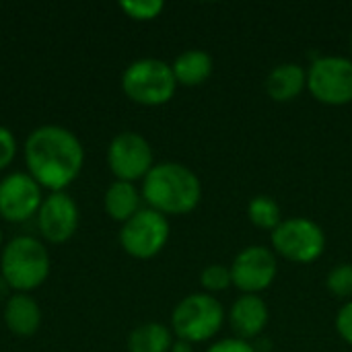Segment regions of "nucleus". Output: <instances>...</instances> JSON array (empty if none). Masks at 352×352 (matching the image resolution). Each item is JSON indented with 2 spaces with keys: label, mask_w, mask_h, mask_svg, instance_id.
I'll return each mask as SVG.
<instances>
[{
  "label": "nucleus",
  "mask_w": 352,
  "mask_h": 352,
  "mask_svg": "<svg viewBox=\"0 0 352 352\" xmlns=\"http://www.w3.org/2000/svg\"><path fill=\"white\" fill-rule=\"evenodd\" d=\"M29 175L50 192H64L82 171L85 148L74 132L47 124L35 128L23 146Z\"/></svg>",
  "instance_id": "1"
},
{
  "label": "nucleus",
  "mask_w": 352,
  "mask_h": 352,
  "mask_svg": "<svg viewBox=\"0 0 352 352\" xmlns=\"http://www.w3.org/2000/svg\"><path fill=\"white\" fill-rule=\"evenodd\" d=\"M142 198L161 214H188L202 198L198 175L182 163H159L142 179Z\"/></svg>",
  "instance_id": "2"
},
{
  "label": "nucleus",
  "mask_w": 352,
  "mask_h": 352,
  "mask_svg": "<svg viewBox=\"0 0 352 352\" xmlns=\"http://www.w3.org/2000/svg\"><path fill=\"white\" fill-rule=\"evenodd\" d=\"M50 268L47 248L31 235H19L2 248L0 276L14 293H29L41 287L50 276Z\"/></svg>",
  "instance_id": "3"
},
{
  "label": "nucleus",
  "mask_w": 352,
  "mask_h": 352,
  "mask_svg": "<svg viewBox=\"0 0 352 352\" xmlns=\"http://www.w3.org/2000/svg\"><path fill=\"white\" fill-rule=\"evenodd\" d=\"M177 80L167 62L157 58L134 60L122 74V89L126 97L138 105L157 107L175 95Z\"/></svg>",
  "instance_id": "4"
},
{
  "label": "nucleus",
  "mask_w": 352,
  "mask_h": 352,
  "mask_svg": "<svg viewBox=\"0 0 352 352\" xmlns=\"http://www.w3.org/2000/svg\"><path fill=\"white\" fill-rule=\"evenodd\" d=\"M225 320V309L219 299L208 293L184 297L171 314V328L179 340L190 344L212 338Z\"/></svg>",
  "instance_id": "5"
},
{
  "label": "nucleus",
  "mask_w": 352,
  "mask_h": 352,
  "mask_svg": "<svg viewBox=\"0 0 352 352\" xmlns=\"http://www.w3.org/2000/svg\"><path fill=\"white\" fill-rule=\"evenodd\" d=\"M272 248L291 262L309 264L324 254L326 235L316 221L295 217L283 221L272 231Z\"/></svg>",
  "instance_id": "6"
},
{
  "label": "nucleus",
  "mask_w": 352,
  "mask_h": 352,
  "mask_svg": "<svg viewBox=\"0 0 352 352\" xmlns=\"http://www.w3.org/2000/svg\"><path fill=\"white\" fill-rule=\"evenodd\" d=\"M169 239V221L153 208H140L130 221L122 225L120 245L136 260L155 258Z\"/></svg>",
  "instance_id": "7"
},
{
  "label": "nucleus",
  "mask_w": 352,
  "mask_h": 352,
  "mask_svg": "<svg viewBox=\"0 0 352 352\" xmlns=\"http://www.w3.org/2000/svg\"><path fill=\"white\" fill-rule=\"evenodd\" d=\"M307 89L326 105H346L352 101V60L344 56L318 58L307 72Z\"/></svg>",
  "instance_id": "8"
},
{
  "label": "nucleus",
  "mask_w": 352,
  "mask_h": 352,
  "mask_svg": "<svg viewBox=\"0 0 352 352\" xmlns=\"http://www.w3.org/2000/svg\"><path fill=\"white\" fill-rule=\"evenodd\" d=\"M107 165L118 182H136L144 179L146 173L155 167L153 148L144 136L138 132L118 134L107 148Z\"/></svg>",
  "instance_id": "9"
},
{
  "label": "nucleus",
  "mask_w": 352,
  "mask_h": 352,
  "mask_svg": "<svg viewBox=\"0 0 352 352\" xmlns=\"http://www.w3.org/2000/svg\"><path fill=\"white\" fill-rule=\"evenodd\" d=\"M43 202L41 186L23 171H14L0 182V217L8 223H25L37 217Z\"/></svg>",
  "instance_id": "10"
},
{
  "label": "nucleus",
  "mask_w": 352,
  "mask_h": 352,
  "mask_svg": "<svg viewBox=\"0 0 352 352\" xmlns=\"http://www.w3.org/2000/svg\"><path fill=\"white\" fill-rule=\"evenodd\" d=\"M276 278V258L264 245L241 250L231 264V280L245 295H256L268 289Z\"/></svg>",
  "instance_id": "11"
},
{
  "label": "nucleus",
  "mask_w": 352,
  "mask_h": 352,
  "mask_svg": "<svg viewBox=\"0 0 352 352\" xmlns=\"http://www.w3.org/2000/svg\"><path fill=\"white\" fill-rule=\"evenodd\" d=\"M78 206L66 192H52L37 212V229L50 243L68 241L78 229Z\"/></svg>",
  "instance_id": "12"
},
{
  "label": "nucleus",
  "mask_w": 352,
  "mask_h": 352,
  "mask_svg": "<svg viewBox=\"0 0 352 352\" xmlns=\"http://www.w3.org/2000/svg\"><path fill=\"white\" fill-rule=\"evenodd\" d=\"M229 320H231V328L237 332V336L241 340H248V338H258L266 330L270 311L262 297L243 295L233 303Z\"/></svg>",
  "instance_id": "13"
},
{
  "label": "nucleus",
  "mask_w": 352,
  "mask_h": 352,
  "mask_svg": "<svg viewBox=\"0 0 352 352\" xmlns=\"http://www.w3.org/2000/svg\"><path fill=\"white\" fill-rule=\"evenodd\" d=\"M4 324L14 336H33L41 326V309L37 301L27 293L10 295V299L4 305Z\"/></svg>",
  "instance_id": "14"
},
{
  "label": "nucleus",
  "mask_w": 352,
  "mask_h": 352,
  "mask_svg": "<svg viewBox=\"0 0 352 352\" xmlns=\"http://www.w3.org/2000/svg\"><path fill=\"white\" fill-rule=\"evenodd\" d=\"M307 87V72L295 62L278 64L266 78V91L274 101H293Z\"/></svg>",
  "instance_id": "15"
},
{
  "label": "nucleus",
  "mask_w": 352,
  "mask_h": 352,
  "mask_svg": "<svg viewBox=\"0 0 352 352\" xmlns=\"http://www.w3.org/2000/svg\"><path fill=\"white\" fill-rule=\"evenodd\" d=\"M177 85L196 87L202 85L212 72V58L204 50H186L171 64Z\"/></svg>",
  "instance_id": "16"
},
{
  "label": "nucleus",
  "mask_w": 352,
  "mask_h": 352,
  "mask_svg": "<svg viewBox=\"0 0 352 352\" xmlns=\"http://www.w3.org/2000/svg\"><path fill=\"white\" fill-rule=\"evenodd\" d=\"M103 206L109 219L126 223L140 210V194L130 182H113L105 192Z\"/></svg>",
  "instance_id": "17"
},
{
  "label": "nucleus",
  "mask_w": 352,
  "mask_h": 352,
  "mask_svg": "<svg viewBox=\"0 0 352 352\" xmlns=\"http://www.w3.org/2000/svg\"><path fill=\"white\" fill-rule=\"evenodd\" d=\"M173 346L171 332L167 326L148 322L134 328L128 336V351L130 352H169Z\"/></svg>",
  "instance_id": "18"
},
{
  "label": "nucleus",
  "mask_w": 352,
  "mask_h": 352,
  "mask_svg": "<svg viewBox=\"0 0 352 352\" xmlns=\"http://www.w3.org/2000/svg\"><path fill=\"white\" fill-rule=\"evenodd\" d=\"M248 217H250V221L256 227L268 229V231H274L283 223L280 206L270 196H256V198H252L250 204H248Z\"/></svg>",
  "instance_id": "19"
},
{
  "label": "nucleus",
  "mask_w": 352,
  "mask_h": 352,
  "mask_svg": "<svg viewBox=\"0 0 352 352\" xmlns=\"http://www.w3.org/2000/svg\"><path fill=\"white\" fill-rule=\"evenodd\" d=\"M120 8L134 21H153L163 12L165 4L161 0H124Z\"/></svg>",
  "instance_id": "20"
},
{
  "label": "nucleus",
  "mask_w": 352,
  "mask_h": 352,
  "mask_svg": "<svg viewBox=\"0 0 352 352\" xmlns=\"http://www.w3.org/2000/svg\"><path fill=\"white\" fill-rule=\"evenodd\" d=\"M326 285L334 297L346 299L352 297V264H340L330 270Z\"/></svg>",
  "instance_id": "21"
},
{
  "label": "nucleus",
  "mask_w": 352,
  "mask_h": 352,
  "mask_svg": "<svg viewBox=\"0 0 352 352\" xmlns=\"http://www.w3.org/2000/svg\"><path fill=\"white\" fill-rule=\"evenodd\" d=\"M200 283L206 291L217 293V291H225L229 285H233L231 280V268L221 266V264H212L208 268L202 270L200 274Z\"/></svg>",
  "instance_id": "22"
},
{
  "label": "nucleus",
  "mask_w": 352,
  "mask_h": 352,
  "mask_svg": "<svg viewBox=\"0 0 352 352\" xmlns=\"http://www.w3.org/2000/svg\"><path fill=\"white\" fill-rule=\"evenodd\" d=\"M14 155H16V138L8 128L0 126V171L14 161Z\"/></svg>",
  "instance_id": "23"
},
{
  "label": "nucleus",
  "mask_w": 352,
  "mask_h": 352,
  "mask_svg": "<svg viewBox=\"0 0 352 352\" xmlns=\"http://www.w3.org/2000/svg\"><path fill=\"white\" fill-rule=\"evenodd\" d=\"M336 330L344 342L352 344V301H349L336 316Z\"/></svg>",
  "instance_id": "24"
},
{
  "label": "nucleus",
  "mask_w": 352,
  "mask_h": 352,
  "mask_svg": "<svg viewBox=\"0 0 352 352\" xmlns=\"http://www.w3.org/2000/svg\"><path fill=\"white\" fill-rule=\"evenodd\" d=\"M206 352H256L254 344L241 338H225L221 342H214Z\"/></svg>",
  "instance_id": "25"
},
{
  "label": "nucleus",
  "mask_w": 352,
  "mask_h": 352,
  "mask_svg": "<svg viewBox=\"0 0 352 352\" xmlns=\"http://www.w3.org/2000/svg\"><path fill=\"white\" fill-rule=\"evenodd\" d=\"M171 352H192V344L177 338V342H173V346H171Z\"/></svg>",
  "instance_id": "26"
},
{
  "label": "nucleus",
  "mask_w": 352,
  "mask_h": 352,
  "mask_svg": "<svg viewBox=\"0 0 352 352\" xmlns=\"http://www.w3.org/2000/svg\"><path fill=\"white\" fill-rule=\"evenodd\" d=\"M10 299V287L6 285V280L0 276V303L2 301H8Z\"/></svg>",
  "instance_id": "27"
},
{
  "label": "nucleus",
  "mask_w": 352,
  "mask_h": 352,
  "mask_svg": "<svg viewBox=\"0 0 352 352\" xmlns=\"http://www.w3.org/2000/svg\"><path fill=\"white\" fill-rule=\"evenodd\" d=\"M0 245H2V231H0Z\"/></svg>",
  "instance_id": "28"
},
{
  "label": "nucleus",
  "mask_w": 352,
  "mask_h": 352,
  "mask_svg": "<svg viewBox=\"0 0 352 352\" xmlns=\"http://www.w3.org/2000/svg\"><path fill=\"white\" fill-rule=\"evenodd\" d=\"M351 43H352V35H351Z\"/></svg>",
  "instance_id": "29"
}]
</instances>
